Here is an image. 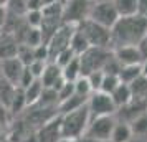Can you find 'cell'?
I'll list each match as a JSON object with an SVG mask.
<instances>
[{
  "label": "cell",
  "instance_id": "cell-4",
  "mask_svg": "<svg viewBox=\"0 0 147 142\" xmlns=\"http://www.w3.org/2000/svg\"><path fill=\"white\" fill-rule=\"evenodd\" d=\"M78 30L84 35L88 40L89 46H102V48H111V28H106L96 23V22L84 18V20L76 25Z\"/></svg>",
  "mask_w": 147,
  "mask_h": 142
},
{
  "label": "cell",
  "instance_id": "cell-8",
  "mask_svg": "<svg viewBox=\"0 0 147 142\" xmlns=\"http://www.w3.org/2000/svg\"><path fill=\"white\" fill-rule=\"evenodd\" d=\"M91 117H101V116H114L116 114V106H114L111 96L101 91H94L93 94L88 98L86 102Z\"/></svg>",
  "mask_w": 147,
  "mask_h": 142
},
{
  "label": "cell",
  "instance_id": "cell-19",
  "mask_svg": "<svg viewBox=\"0 0 147 142\" xmlns=\"http://www.w3.org/2000/svg\"><path fill=\"white\" fill-rule=\"evenodd\" d=\"M113 2L119 17H129V15L139 13V0H113Z\"/></svg>",
  "mask_w": 147,
  "mask_h": 142
},
{
  "label": "cell",
  "instance_id": "cell-34",
  "mask_svg": "<svg viewBox=\"0 0 147 142\" xmlns=\"http://www.w3.org/2000/svg\"><path fill=\"white\" fill-rule=\"evenodd\" d=\"M136 46H137L140 56H142V61L147 60V38H146V36H144V38H142V40H140Z\"/></svg>",
  "mask_w": 147,
  "mask_h": 142
},
{
  "label": "cell",
  "instance_id": "cell-27",
  "mask_svg": "<svg viewBox=\"0 0 147 142\" xmlns=\"http://www.w3.org/2000/svg\"><path fill=\"white\" fill-rule=\"evenodd\" d=\"M119 76L117 75H106L102 76V83H101V88L99 91L101 93H106V94H111L114 89L119 86Z\"/></svg>",
  "mask_w": 147,
  "mask_h": 142
},
{
  "label": "cell",
  "instance_id": "cell-39",
  "mask_svg": "<svg viewBox=\"0 0 147 142\" xmlns=\"http://www.w3.org/2000/svg\"><path fill=\"white\" fill-rule=\"evenodd\" d=\"M80 142H102V141H98V139H93V137H88V135H83L80 139Z\"/></svg>",
  "mask_w": 147,
  "mask_h": 142
},
{
  "label": "cell",
  "instance_id": "cell-24",
  "mask_svg": "<svg viewBox=\"0 0 147 142\" xmlns=\"http://www.w3.org/2000/svg\"><path fill=\"white\" fill-rule=\"evenodd\" d=\"M142 75L140 71V65H127V66H122L119 71V81L124 83V84H131L132 81H136L139 76Z\"/></svg>",
  "mask_w": 147,
  "mask_h": 142
},
{
  "label": "cell",
  "instance_id": "cell-17",
  "mask_svg": "<svg viewBox=\"0 0 147 142\" xmlns=\"http://www.w3.org/2000/svg\"><path fill=\"white\" fill-rule=\"evenodd\" d=\"M86 102H88V98L80 96V94L74 93L73 96H69L68 99H65V101H61L60 104H58V112H60V114L71 112V111H74V109H80L81 106H84Z\"/></svg>",
  "mask_w": 147,
  "mask_h": 142
},
{
  "label": "cell",
  "instance_id": "cell-30",
  "mask_svg": "<svg viewBox=\"0 0 147 142\" xmlns=\"http://www.w3.org/2000/svg\"><path fill=\"white\" fill-rule=\"evenodd\" d=\"M23 18H25V22H27L28 27H32V28H40L43 15H41V10H28Z\"/></svg>",
  "mask_w": 147,
  "mask_h": 142
},
{
  "label": "cell",
  "instance_id": "cell-40",
  "mask_svg": "<svg viewBox=\"0 0 147 142\" xmlns=\"http://www.w3.org/2000/svg\"><path fill=\"white\" fill-rule=\"evenodd\" d=\"M58 142H80V141H76V139H66V137H61Z\"/></svg>",
  "mask_w": 147,
  "mask_h": 142
},
{
  "label": "cell",
  "instance_id": "cell-23",
  "mask_svg": "<svg viewBox=\"0 0 147 142\" xmlns=\"http://www.w3.org/2000/svg\"><path fill=\"white\" fill-rule=\"evenodd\" d=\"M15 93H17V86L12 84L10 81H7L5 78L0 76V102L8 108L10 102H12V99H13Z\"/></svg>",
  "mask_w": 147,
  "mask_h": 142
},
{
  "label": "cell",
  "instance_id": "cell-44",
  "mask_svg": "<svg viewBox=\"0 0 147 142\" xmlns=\"http://www.w3.org/2000/svg\"><path fill=\"white\" fill-rule=\"evenodd\" d=\"M91 2H96V0H91Z\"/></svg>",
  "mask_w": 147,
  "mask_h": 142
},
{
  "label": "cell",
  "instance_id": "cell-2",
  "mask_svg": "<svg viewBox=\"0 0 147 142\" xmlns=\"http://www.w3.org/2000/svg\"><path fill=\"white\" fill-rule=\"evenodd\" d=\"M60 121H61V137L80 141L86 132L88 124L91 121V114H89L88 106L84 104L80 109H74L71 112L60 114Z\"/></svg>",
  "mask_w": 147,
  "mask_h": 142
},
{
  "label": "cell",
  "instance_id": "cell-38",
  "mask_svg": "<svg viewBox=\"0 0 147 142\" xmlns=\"http://www.w3.org/2000/svg\"><path fill=\"white\" fill-rule=\"evenodd\" d=\"M140 71H142V76L147 78V60H144L142 63H140Z\"/></svg>",
  "mask_w": 147,
  "mask_h": 142
},
{
  "label": "cell",
  "instance_id": "cell-35",
  "mask_svg": "<svg viewBox=\"0 0 147 142\" xmlns=\"http://www.w3.org/2000/svg\"><path fill=\"white\" fill-rule=\"evenodd\" d=\"M7 8H3V7H0V35L3 33V30H5V23H7Z\"/></svg>",
  "mask_w": 147,
  "mask_h": 142
},
{
  "label": "cell",
  "instance_id": "cell-9",
  "mask_svg": "<svg viewBox=\"0 0 147 142\" xmlns=\"http://www.w3.org/2000/svg\"><path fill=\"white\" fill-rule=\"evenodd\" d=\"M116 124V116H101V117H91V121L88 124V129L84 135L93 137L98 141L109 142L111 131Z\"/></svg>",
  "mask_w": 147,
  "mask_h": 142
},
{
  "label": "cell",
  "instance_id": "cell-5",
  "mask_svg": "<svg viewBox=\"0 0 147 142\" xmlns=\"http://www.w3.org/2000/svg\"><path fill=\"white\" fill-rule=\"evenodd\" d=\"M88 18L102 25V27L111 28L116 23V20L119 18V13L114 7L113 0H96L89 7Z\"/></svg>",
  "mask_w": 147,
  "mask_h": 142
},
{
  "label": "cell",
  "instance_id": "cell-42",
  "mask_svg": "<svg viewBox=\"0 0 147 142\" xmlns=\"http://www.w3.org/2000/svg\"><path fill=\"white\" fill-rule=\"evenodd\" d=\"M53 2H56V0H41V3H43V7H45V5H48V3H53Z\"/></svg>",
  "mask_w": 147,
  "mask_h": 142
},
{
  "label": "cell",
  "instance_id": "cell-18",
  "mask_svg": "<svg viewBox=\"0 0 147 142\" xmlns=\"http://www.w3.org/2000/svg\"><path fill=\"white\" fill-rule=\"evenodd\" d=\"M41 91H43V84H41L40 79H33L27 88H23L27 108H30V106H33V104L38 102V99H40V96H41Z\"/></svg>",
  "mask_w": 147,
  "mask_h": 142
},
{
  "label": "cell",
  "instance_id": "cell-12",
  "mask_svg": "<svg viewBox=\"0 0 147 142\" xmlns=\"http://www.w3.org/2000/svg\"><path fill=\"white\" fill-rule=\"evenodd\" d=\"M40 81L43 84V88H53L56 91V88L65 81L63 73H61V68L55 61H48L47 65H45L43 73L40 76Z\"/></svg>",
  "mask_w": 147,
  "mask_h": 142
},
{
  "label": "cell",
  "instance_id": "cell-32",
  "mask_svg": "<svg viewBox=\"0 0 147 142\" xmlns=\"http://www.w3.org/2000/svg\"><path fill=\"white\" fill-rule=\"evenodd\" d=\"M102 76H104V73H102V71H93V73L86 75L88 81H89L91 88H93V93H94V91H99L101 83H102Z\"/></svg>",
  "mask_w": 147,
  "mask_h": 142
},
{
  "label": "cell",
  "instance_id": "cell-29",
  "mask_svg": "<svg viewBox=\"0 0 147 142\" xmlns=\"http://www.w3.org/2000/svg\"><path fill=\"white\" fill-rule=\"evenodd\" d=\"M56 94H58V102L68 99L69 96L74 94V84L71 81H66V79H65V81L56 88Z\"/></svg>",
  "mask_w": 147,
  "mask_h": 142
},
{
  "label": "cell",
  "instance_id": "cell-25",
  "mask_svg": "<svg viewBox=\"0 0 147 142\" xmlns=\"http://www.w3.org/2000/svg\"><path fill=\"white\" fill-rule=\"evenodd\" d=\"M69 48L73 50L74 55H78L80 56L83 51H86L88 48H89V43H88V40L84 38V35L81 33L80 30H78V27H76V30H74L73 36H71V41H69Z\"/></svg>",
  "mask_w": 147,
  "mask_h": 142
},
{
  "label": "cell",
  "instance_id": "cell-11",
  "mask_svg": "<svg viewBox=\"0 0 147 142\" xmlns=\"http://www.w3.org/2000/svg\"><path fill=\"white\" fill-rule=\"evenodd\" d=\"M38 137V142H58L61 139V121L60 114L51 117L50 121L41 124L40 127L35 131Z\"/></svg>",
  "mask_w": 147,
  "mask_h": 142
},
{
  "label": "cell",
  "instance_id": "cell-10",
  "mask_svg": "<svg viewBox=\"0 0 147 142\" xmlns=\"http://www.w3.org/2000/svg\"><path fill=\"white\" fill-rule=\"evenodd\" d=\"M23 69H25V65L17 56L0 61V76L5 78L7 81H10L12 84H15L17 88L20 84V78L23 75Z\"/></svg>",
  "mask_w": 147,
  "mask_h": 142
},
{
  "label": "cell",
  "instance_id": "cell-22",
  "mask_svg": "<svg viewBox=\"0 0 147 142\" xmlns=\"http://www.w3.org/2000/svg\"><path fill=\"white\" fill-rule=\"evenodd\" d=\"M129 126L132 129L134 137H140V139H147V111L134 117L129 122Z\"/></svg>",
  "mask_w": 147,
  "mask_h": 142
},
{
  "label": "cell",
  "instance_id": "cell-16",
  "mask_svg": "<svg viewBox=\"0 0 147 142\" xmlns=\"http://www.w3.org/2000/svg\"><path fill=\"white\" fill-rule=\"evenodd\" d=\"M109 96H111V99H113L116 109L124 108L126 104H129V102L132 101V93H131V88H129V84H124V83H119V86L114 89Z\"/></svg>",
  "mask_w": 147,
  "mask_h": 142
},
{
  "label": "cell",
  "instance_id": "cell-43",
  "mask_svg": "<svg viewBox=\"0 0 147 142\" xmlns=\"http://www.w3.org/2000/svg\"><path fill=\"white\" fill-rule=\"evenodd\" d=\"M7 2H8V0H0V7L5 8V7H7Z\"/></svg>",
  "mask_w": 147,
  "mask_h": 142
},
{
  "label": "cell",
  "instance_id": "cell-37",
  "mask_svg": "<svg viewBox=\"0 0 147 142\" xmlns=\"http://www.w3.org/2000/svg\"><path fill=\"white\" fill-rule=\"evenodd\" d=\"M139 13L147 17V0H139Z\"/></svg>",
  "mask_w": 147,
  "mask_h": 142
},
{
  "label": "cell",
  "instance_id": "cell-1",
  "mask_svg": "<svg viewBox=\"0 0 147 142\" xmlns=\"http://www.w3.org/2000/svg\"><path fill=\"white\" fill-rule=\"evenodd\" d=\"M147 33L146 15L119 17L111 27V50L119 46H136Z\"/></svg>",
  "mask_w": 147,
  "mask_h": 142
},
{
  "label": "cell",
  "instance_id": "cell-28",
  "mask_svg": "<svg viewBox=\"0 0 147 142\" xmlns=\"http://www.w3.org/2000/svg\"><path fill=\"white\" fill-rule=\"evenodd\" d=\"M73 84H74V93L76 94L84 96V98H89V96L93 94V88H91V84H89L86 76H80Z\"/></svg>",
  "mask_w": 147,
  "mask_h": 142
},
{
  "label": "cell",
  "instance_id": "cell-41",
  "mask_svg": "<svg viewBox=\"0 0 147 142\" xmlns=\"http://www.w3.org/2000/svg\"><path fill=\"white\" fill-rule=\"evenodd\" d=\"M129 142H147V139H140V137H132Z\"/></svg>",
  "mask_w": 147,
  "mask_h": 142
},
{
  "label": "cell",
  "instance_id": "cell-14",
  "mask_svg": "<svg viewBox=\"0 0 147 142\" xmlns=\"http://www.w3.org/2000/svg\"><path fill=\"white\" fill-rule=\"evenodd\" d=\"M18 41L12 33L3 32L0 35V61L7 60V58H13L17 56V50H18Z\"/></svg>",
  "mask_w": 147,
  "mask_h": 142
},
{
  "label": "cell",
  "instance_id": "cell-6",
  "mask_svg": "<svg viewBox=\"0 0 147 142\" xmlns=\"http://www.w3.org/2000/svg\"><path fill=\"white\" fill-rule=\"evenodd\" d=\"M74 30H76V25H73V23H61L60 27L56 28V32L50 36V40L47 41L50 61L53 60L60 51L69 48V41H71Z\"/></svg>",
  "mask_w": 147,
  "mask_h": 142
},
{
  "label": "cell",
  "instance_id": "cell-20",
  "mask_svg": "<svg viewBox=\"0 0 147 142\" xmlns=\"http://www.w3.org/2000/svg\"><path fill=\"white\" fill-rule=\"evenodd\" d=\"M61 73H63V78H65L66 81H71V83H74L80 76H83V75H81L80 56H74L68 65H65V66L61 68Z\"/></svg>",
  "mask_w": 147,
  "mask_h": 142
},
{
  "label": "cell",
  "instance_id": "cell-15",
  "mask_svg": "<svg viewBox=\"0 0 147 142\" xmlns=\"http://www.w3.org/2000/svg\"><path fill=\"white\" fill-rule=\"evenodd\" d=\"M132 137H134V134H132V129L129 126V122L116 119V124H114L113 131H111L109 142H129Z\"/></svg>",
  "mask_w": 147,
  "mask_h": 142
},
{
  "label": "cell",
  "instance_id": "cell-33",
  "mask_svg": "<svg viewBox=\"0 0 147 142\" xmlns=\"http://www.w3.org/2000/svg\"><path fill=\"white\" fill-rule=\"evenodd\" d=\"M12 114H10V111H8L7 106H3L2 102H0V129H5L10 126V122H12Z\"/></svg>",
  "mask_w": 147,
  "mask_h": 142
},
{
  "label": "cell",
  "instance_id": "cell-31",
  "mask_svg": "<svg viewBox=\"0 0 147 142\" xmlns=\"http://www.w3.org/2000/svg\"><path fill=\"white\" fill-rule=\"evenodd\" d=\"M48 61H40V60H33L30 65H28V71L32 73V76L33 78H36V79H40L41 73H43V69H45V65H47Z\"/></svg>",
  "mask_w": 147,
  "mask_h": 142
},
{
  "label": "cell",
  "instance_id": "cell-21",
  "mask_svg": "<svg viewBox=\"0 0 147 142\" xmlns=\"http://www.w3.org/2000/svg\"><path fill=\"white\" fill-rule=\"evenodd\" d=\"M131 93H132V99L137 101H147V78L140 75L136 81L129 84Z\"/></svg>",
  "mask_w": 147,
  "mask_h": 142
},
{
  "label": "cell",
  "instance_id": "cell-45",
  "mask_svg": "<svg viewBox=\"0 0 147 142\" xmlns=\"http://www.w3.org/2000/svg\"><path fill=\"white\" fill-rule=\"evenodd\" d=\"M146 38H147V33H146Z\"/></svg>",
  "mask_w": 147,
  "mask_h": 142
},
{
  "label": "cell",
  "instance_id": "cell-13",
  "mask_svg": "<svg viewBox=\"0 0 147 142\" xmlns=\"http://www.w3.org/2000/svg\"><path fill=\"white\" fill-rule=\"evenodd\" d=\"M114 58L121 63V66H127V65H140L142 63V56H140L137 46H119L113 50Z\"/></svg>",
  "mask_w": 147,
  "mask_h": 142
},
{
  "label": "cell",
  "instance_id": "cell-36",
  "mask_svg": "<svg viewBox=\"0 0 147 142\" xmlns=\"http://www.w3.org/2000/svg\"><path fill=\"white\" fill-rule=\"evenodd\" d=\"M20 142H38V137H36V134H35V132H30V134H27Z\"/></svg>",
  "mask_w": 147,
  "mask_h": 142
},
{
  "label": "cell",
  "instance_id": "cell-26",
  "mask_svg": "<svg viewBox=\"0 0 147 142\" xmlns=\"http://www.w3.org/2000/svg\"><path fill=\"white\" fill-rule=\"evenodd\" d=\"M5 8L10 15L25 17V13L28 12V0H8Z\"/></svg>",
  "mask_w": 147,
  "mask_h": 142
},
{
  "label": "cell",
  "instance_id": "cell-7",
  "mask_svg": "<svg viewBox=\"0 0 147 142\" xmlns=\"http://www.w3.org/2000/svg\"><path fill=\"white\" fill-rule=\"evenodd\" d=\"M91 3V0H63V23H81L88 18Z\"/></svg>",
  "mask_w": 147,
  "mask_h": 142
},
{
  "label": "cell",
  "instance_id": "cell-3",
  "mask_svg": "<svg viewBox=\"0 0 147 142\" xmlns=\"http://www.w3.org/2000/svg\"><path fill=\"white\" fill-rule=\"evenodd\" d=\"M113 50L111 48H102V46H89L86 51L80 55V63H81V75L86 76L93 71H102V68L106 65V61L111 58Z\"/></svg>",
  "mask_w": 147,
  "mask_h": 142
}]
</instances>
